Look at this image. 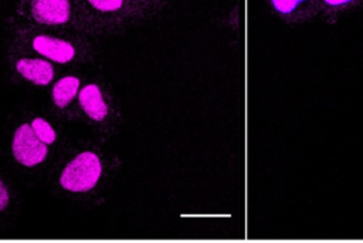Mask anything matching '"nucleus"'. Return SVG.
<instances>
[{"instance_id": "nucleus-2", "label": "nucleus", "mask_w": 363, "mask_h": 243, "mask_svg": "<svg viewBox=\"0 0 363 243\" xmlns=\"http://www.w3.org/2000/svg\"><path fill=\"white\" fill-rule=\"evenodd\" d=\"M13 155L24 166H34L45 159L47 144L38 139L31 125L23 124L14 134Z\"/></svg>"}, {"instance_id": "nucleus-1", "label": "nucleus", "mask_w": 363, "mask_h": 243, "mask_svg": "<svg viewBox=\"0 0 363 243\" xmlns=\"http://www.w3.org/2000/svg\"><path fill=\"white\" fill-rule=\"evenodd\" d=\"M102 172L99 158L92 152H82L64 169L60 183L71 192H86L95 186Z\"/></svg>"}, {"instance_id": "nucleus-6", "label": "nucleus", "mask_w": 363, "mask_h": 243, "mask_svg": "<svg viewBox=\"0 0 363 243\" xmlns=\"http://www.w3.org/2000/svg\"><path fill=\"white\" fill-rule=\"evenodd\" d=\"M79 104L86 115L95 121H102L108 114V107L102 98L101 90L95 84H89L79 91Z\"/></svg>"}, {"instance_id": "nucleus-7", "label": "nucleus", "mask_w": 363, "mask_h": 243, "mask_svg": "<svg viewBox=\"0 0 363 243\" xmlns=\"http://www.w3.org/2000/svg\"><path fill=\"white\" fill-rule=\"evenodd\" d=\"M79 88V80L75 77H65L60 80L52 88V98L57 107L64 108L75 97Z\"/></svg>"}, {"instance_id": "nucleus-4", "label": "nucleus", "mask_w": 363, "mask_h": 243, "mask_svg": "<svg viewBox=\"0 0 363 243\" xmlns=\"http://www.w3.org/2000/svg\"><path fill=\"white\" fill-rule=\"evenodd\" d=\"M33 47L41 55L57 63H68L75 54L74 47L68 41L50 36H37L33 40Z\"/></svg>"}, {"instance_id": "nucleus-3", "label": "nucleus", "mask_w": 363, "mask_h": 243, "mask_svg": "<svg viewBox=\"0 0 363 243\" xmlns=\"http://www.w3.org/2000/svg\"><path fill=\"white\" fill-rule=\"evenodd\" d=\"M33 17L44 24H62L69 18V0H33Z\"/></svg>"}, {"instance_id": "nucleus-9", "label": "nucleus", "mask_w": 363, "mask_h": 243, "mask_svg": "<svg viewBox=\"0 0 363 243\" xmlns=\"http://www.w3.org/2000/svg\"><path fill=\"white\" fill-rule=\"evenodd\" d=\"M31 128L35 132V135L38 136L40 141H43L44 144H52L57 138L55 131L52 129V126L43 118H35L31 122Z\"/></svg>"}, {"instance_id": "nucleus-12", "label": "nucleus", "mask_w": 363, "mask_h": 243, "mask_svg": "<svg viewBox=\"0 0 363 243\" xmlns=\"http://www.w3.org/2000/svg\"><path fill=\"white\" fill-rule=\"evenodd\" d=\"M9 203V193L3 185V182L0 180V210H3Z\"/></svg>"}, {"instance_id": "nucleus-11", "label": "nucleus", "mask_w": 363, "mask_h": 243, "mask_svg": "<svg viewBox=\"0 0 363 243\" xmlns=\"http://www.w3.org/2000/svg\"><path fill=\"white\" fill-rule=\"evenodd\" d=\"M325 6L330 7V9H343V7H347L353 3H356L357 0H322Z\"/></svg>"}, {"instance_id": "nucleus-10", "label": "nucleus", "mask_w": 363, "mask_h": 243, "mask_svg": "<svg viewBox=\"0 0 363 243\" xmlns=\"http://www.w3.org/2000/svg\"><path fill=\"white\" fill-rule=\"evenodd\" d=\"M96 10L101 11H116L122 7L123 0H88Z\"/></svg>"}, {"instance_id": "nucleus-8", "label": "nucleus", "mask_w": 363, "mask_h": 243, "mask_svg": "<svg viewBox=\"0 0 363 243\" xmlns=\"http://www.w3.org/2000/svg\"><path fill=\"white\" fill-rule=\"evenodd\" d=\"M315 0H271L274 10L281 16H292L295 13H301L308 4Z\"/></svg>"}, {"instance_id": "nucleus-5", "label": "nucleus", "mask_w": 363, "mask_h": 243, "mask_svg": "<svg viewBox=\"0 0 363 243\" xmlns=\"http://www.w3.org/2000/svg\"><path fill=\"white\" fill-rule=\"evenodd\" d=\"M16 68L24 78L40 85H47L54 75L51 64L45 60L23 58L17 61Z\"/></svg>"}]
</instances>
